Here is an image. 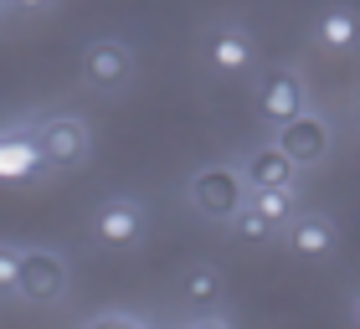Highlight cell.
<instances>
[{"mask_svg":"<svg viewBox=\"0 0 360 329\" xmlns=\"http://www.w3.org/2000/svg\"><path fill=\"white\" fill-rule=\"evenodd\" d=\"M68 288V268L52 252H21V278H15V293L26 304H52Z\"/></svg>","mask_w":360,"mask_h":329,"instance_id":"obj_1","label":"cell"},{"mask_svg":"<svg viewBox=\"0 0 360 329\" xmlns=\"http://www.w3.org/2000/svg\"><path fill=\"white\" fill-rule=\"evenodd\" d=\"M191 201L206 211V217H217V221H232L242 206V180H237V170H201L191 180Z\"/></svg>","mask_w":360,"mask_h":329,"instance_id":"obj_2","label":"cell"},{"mask_svg":"<svg viewBox=\"0 0 360 329\" xmlns=\"http://www.w3.org/2000/svg\"><path fill=\"white\" fill-rule=\"evenodd\" d=\"M278 150L288 155V164L299 170V164H319L324 155H330V124L309 119V113H299L293 124L278 129Z\"/></svg>","mask_w":360,"mask_h":329,"instance_id":"obj_3","label":"cell"},{"mask_svg":"<svg viewBox=\"0 0 360 329\" xmlns=\"http://www.w3.org/2000/svg\"><path fill=\"white\" fill-rule=\"evenodd\" d=\"M37 144H41V164H72L88 155V129L77 119H52L37 129Z\"/></svg>","mask_w":360,"mask_h":329,"instance_id":"obj_4","label":"cell"},{"mask_svg":"<svg viewBox=\"0 0 360 329\" xmlns=\"http://www.w3.org/2000/svg\"><path fill=\"white\" fill-rule=\"evenodd\" d=\"M93 232H98L103 247H134L139 232H144V211L134 201H103V206H98Z\"/></svg>","mask_w":360,"mask_h":329,"instance_id":"obj_5","label":"cell"},{"mask_svg":"<svg viewBox=\"0 0 360 329\" xmlns=\"http://www.w3.org/2000/svg\"><path fill=\"white\" fill-rule=\"evenodd\" d=\"M129 67H134V57H129L124 41H93L83 52V77L93 82V88H119V82L129 77Z\"/></svg>","mask_w":360,"mask_h":329,"instance_id":"obj_6","label":"cell"},{"mask_svg":"<svg viewBox=\"0 0 360 329\" xmlns=\"http://www.w3.org/2000/svg\"><path fill=\"white\" fill-rule=\"evenodd\" d=\"M257 108H263V119L268 124H293L304 113V82L293 77V72H273L268 82H263V98H257Z\"/></svg>","mask_w":360,"mask_h":329,"instance_id":"obj_7","label":"cell"},{"mask_svg":"<svg viewBox=\"0 0 360 329\" xmlns=\"http://www.w3.org/2000/svg\"><path fill=\"white\" fill-rule=\"evenodd\" d=\"M37 170H41L37 129H6V134H0V180H26Z\"/></svg>","mask_w":360,"mask_h":329,"instance_id":"obj_8","label":"cell"},{"mask_svg":"<svg viewBox=\"0 0 360 329\" xmlns=\"http://www.w3.org/2000/svg\"><path fill=\"white\" fill-rule=\"evenodd\" d=\"M206 57L217 62L221 72H248V67H252V41H248V31H237V26H221V31H211V41H206Z\"/></svg>","mask_w":360,"mask_h":329,"instance_id":"obj_9","label":"cell"},{"mask_svg":"<svg viewBox=\"0 0 360 329\" xmlns=\"http://www.w3.org/2000/svg\"><path fill=\"white\" fill-rule=\"evenodd\" d=\"M248 180H252V191H293V164L273 144V150H257L248 160Z\"/></svg>","mask_w":360,"mask_h":329,"instance_id":"obj_10","label":"cell"},{"mask_svg":"<svg viewBox=\"0 0 360 329\" xmlns=\"http://www.w3.org/2000/svg\"><path fill=\"white\" fill-rule=\"evenodd\" d=\"M288 247L299 257H324L335 247V226L324 217H299V221H293V232H288Z\"/></svg>","mask_w":360,"mask_h":329,"instance_id":"obj_11","label":"cell"},{"mask_svg":"<svg viewBox=\"0 0 360 329\" xmlns=\"http://www.w3.org/2000/svg\"><path fill=\"white\" fill-rule=\"evenodd\" d=\"M319 41H324V46H335V52L355 46V41H360V21H355V11H324V15H319Z\"/></svg>","mask_w":360,"mask_h":329,"instance_id":"obj_12","label":"cell"},{"mask_svg":"<svg viewBox=\"0 0 360 329\" xmlns=\"http://www.w3.org/2000/svg\"><path fill=\"white\" fill-rule=\"evenodd\" d=\"M248 206H252L268 226H278V221H288V211H293V191H257Z\"/></svg>","mask_w":360,"mask_h":329,"instance_id":"obj_13","label":"cell"},{"mask_svg":"<svg viewBox=\"0 0 360 329\" xmlns=\"http://www.w3.org/2000/svg\"><path fill=\"white\" fill-rule=\"evenodd\" d=\"M221 293V278L211 273V268H191L186 273V299H195V304H211Z\"/></svg>","mask_w":360,"mask_h":329,"instance_id":"obj_14","label":"cell"},{"mask_svg":"<svg viewBox=\"0 0 360 329\" xmlns=\"http://www.w3.org/2000/svg\"><path fill=\"white\" fill-rule=\"evenodd\" d=\"M15 278H21V252L0 247V293H15Z\"/></svg>","mask_w":360,"mask_h":329,"instance_id":"obj_15","label":"cell"},{"mask_svg":"<svg viewBox=\"0 0 360 329\" xmlns=\"http://www.w3.org/2000/svg\"><path fill=\"white\" fill-rule=\"evenodd\" d=\"M232 226H237V232H242V237H268V232H273V226H268L263 217H257V211H252V206H242V211H237V217H232Z\"/></svg>","mask_w":360,"mask_h":329,"instance_id":"obj_16","label":"cell"},{"mask_svg":"<svg viewBox=\"0 0 360 329\" xmlns=\"http://www.w3.org/2000/svg\"><path fill=\"white\" fill-rule=\"evenodd\" d=\"M93 329H139V324H134V319H98Z\"/></svg>","mask_w":360,"mask_h":329,"instance_id":"obj_17","label":"cell"},{"mask_svg":"<svg viewBox=\"0 0 360 329\" xmlns=\"http://www.w3.org/2000/svg\"><path fill=\"white\" fill-rule=\"evenodd\" d=\"M11 6H15V11H46L52 0H11Z\"/></svg>","mask_w":360,"mask_h":329,"instance_id":"obj_18","label":"cell"},{"mask_svg":"<svg viewBox=\"0 0 360 329\" xmlns=\"http://www.w3.org/2000/svg\"><path fill=\"white\" fill-rule=\"evenodd\" d=\"M195 329H226V324H217V319H211V324H195Z\"/></svg>","mask_w":360,"mask_h":329,"instance_id":"obj_19","label":"cell"},{"mask_svg":"<svg viewBox=\"0 0 360 329\" xmlns=\"http://www.w3.org/2000/svg\"><path fill=\"white\" fill-rule=\"evenodd\" d=\"M355 324H360V299H355Z\"/></svg>","mask_w":360,"mask_h":329,"instance_id":"obj_20","label":"cell"}]
</instances>
